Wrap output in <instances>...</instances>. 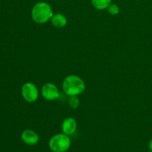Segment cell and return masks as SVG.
<instances>
[{"label": "cell", "instance_id": "obj_3", "mask_svg": "<svg viewBox=\"0 0 152 152\" xmlns=\"http://www.w3.org/2000/svg\"><path fill=\"white\" fill-rule=\"evenodd\" d=\"M71 145L69 136L65 134H57L52 137L49 140V148L53 152H65Z\"/></svg>", "mask_w": 152, "mask_h": 152}, {"label": "cell", "instance_id": "obj_13", "mask_svg": "<svg viewBox=\"0 0 152 152\" xmlns=\"http://www.w3.org/2000/svg\"><path fill=\"white\" fill-rule=\"evenodd\" d=\"M150 152H152V151H150Z\"/></svg>", "mask_w": 152, "mask_h": 152}, {"label": "cell", "instance_id": "obj_6", "mask_svg": "<svg viewBox=\"0 0 152 152\" xmlns=\"http://www.w3.org/2000/svg\"><path fill=\"white\" fill-rule=\"evenodd\" d=\"M21 139L25 144L28 145H37L39 141V136L38 134L31 129H26L23 131L21 134Z\"/></svg>", "mask_w": 152, "mask_h": 152}, {"label": "cell", "instance_id": "obj_11", "mask_svg": "<svg viewBox=\"0 0 152 152\" xmlns=\"http://www.w3.org/2000/svg\"><path fill=\"white\" fill-rule=\"evenodd\" d=\"M107 9H108V13L111 15H117L120 13V7H119V6L117 4L111 3Z\"/></svg>", "mask_w": 152, "mask_h": 152}, {"label": "cell", "instance_id": "obj_5", "mask_svg": "<svg viewBox=\"0 0 152 152\" xmlns=\"http://www.w3.org/2000/svg\"><path fill=\"white\" fill-rule=\"evenodd\" d=\"M43 97L48 101L55 100L59 96V92L58 88L51 83H47L43 85L41 90Z\"/></svg>", "mask_w": 152, "mask_h": 152}, {"label": "cell", "instance_id": "obj_9", "mask_svg": "<svg viewBox=\"0 0 152 152\" xmlns=\"http://www.w3.org/2000/svg\"><path fill=\"white\" fill-rule=\"evenodd\" d=\"M112 3V0H91V4L95 9L99 10H105Z\"/></svg>", "mask_w": 152, "mask_h": 152}, {"label": "cell", "instance_id": "obj_4", "mask_svg": "<svg viewBox=\"0 0 152 152\" xmlns=\"http://www.w3.org/2000/svg\"><path fill=\"white\" fill-rule=\"evenodd\" d=\"M21 94L23 99L30 103L36 102L39 97V90L37 86L30 82L25 83L22 86Z\"/></svg>", "mask_w": 152, "mask_h": 152}, {"label": "cell", "instance_id": "obj_7", "mask_svg": "<svg viewBox=\"0 0 152 152\" xmlns=\"http://www.w3.org/2000/svg\"><path fill=\"white\" fill-rule=\"evenodd\" d=\"M77 129V121L73 117H68L65 119L62 123V133L71 136L74 134Z\"/></svg>", "mask_w": 152, "mask_h": 152}, {"label": "cell", "instance_id": "obj_10", "mask_svg": "<svg viewBox=\"0 0 152 152\" xmlns=\"http://www.w3.org/2000/svg\"><path fill=\"white\" fill-rule=\"evenodd\" d=\"M68 105L73 109H76L80 105V99L78 96H71L68 100Z\"/></svg>", "mask_w": 152, "mask_h": 152}, {"label": "cell", "instance_id": "obj_12", "mask_svg": "<svg viewBox=\"0 0 152 152\" xmlns=\"http://www.w3.org/2000/svg\"><path fill=\"white\" fill-rule=\"evenodd\" d=\"M148 148H149L150 151H152V139L149 141V143H148Z\"/></svg>", "mask_w": 152, "mask_h": 152}, {"label": "cell", "instance_id": "obj_2", "mask_svg": "<svg viewBox=\"0 0 152 152\" xmlns=\"http://www.w3.org/2000/svg\"><path fill=\"white\" fill-rule=\"evenodd\" d=\"M53 13L52 7L45 1H39L35 4L31 10V17L37 24H45L50 20Z\"/></svg>", "mask_w": 152, "mask_h": 152}, {"label": "cell", "instance_id": "obj_8", "mask_svg": "<svg viewBox=\"0 0 152 152\" xmlns=\"http://www.w3.org/2000/svg\"><path fill=\"white\" fill-rule=\"evenodd\" d=\"M52 25L56 28H62L67 25V18L62 13H56L53 14L50 19Z\"/></svg>", "mask_w": 152, "mask_h": 152}, {"label": "cell", "instance_id": "obj_1", "mask_svg": "<svg viewBox=\"0 0 152 152\" xmlns=\"http://www.w3.org/2000/svg\"><path fill=\"white\" fill-rule=\"evenodd\" d=\"M62 89L68 96H79L86 90L83 79L77 75L67 76L62 82Z\"/></svg>", "mask_w": 152, "mask_h": 152}]
</instances>
